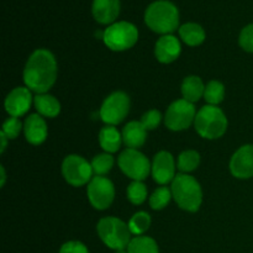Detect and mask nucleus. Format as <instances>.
<instances>
[{
  "label": "nucleus",
  "instance_id": "1",
  "mask_svg": "<svg viewBox=\"0 0 253 253\" xmlns=\"http://www.w3.org/2000/svg\"><path fill=\"white\" fill-rule=\"evenodd\" d=\"M57 62L48 49L39 48L30 56L24 69V82L30 90L44 94L57 79Z\"/></svg>",
  "mask_w": 253,
  "mask_h": 253
},
{
  "label": "nucleus",
  "instance_id": "2",
  "mask_svg": "<svg viewBox=\"0 0 253 253\" xmlns=\"http://www.w3.org/2000/svg\"><path fill=\"white\" fill-rule=\"evenodd\" d=\"M145 22L153 32L170 35L179 26L178 7L168 0L153 1L146 9Z\"/></svg>",
  "mask_w": 253,
  "mask_h": 253
},
{
  "label": "nucleus",
  "instance_id": "3",
  "mask_svg": "<svg viewBox=\"0 0 253 253\" xmlns=\"http://www.w3.org/2000/svg\"><path fill=\"white\" fill-rule=\"evenodd\" d=\"M173 199L180 209L195 212L200 209L203 203V190L199 182L194 177L185 173L175 175L170 185Z\"/></svg>",
  "mask_w": 253,
  "mask_h": 253
},
{
  "label": "nucleus",
  "instance_id": "4",
  "mask_svg": "<svg viewBox=\"0 0 253 253\" xmlns=\"http://www.w3.org/2000/svg\"><path fill=\"white\" fill-rule=\"evenodd\" d=\"M96 231L103 244L116 252L125 251L132 240L128 224L114 216L103 217L98 222Z\"/></svg>",
  "mask_w": 253,
  "mask_h": 253
},
{
  "label": "nucleus",
  "instance_id": "5",
  "mask_svg": "<svg viewBox=\"0 0 253 253\" xmlns=\"http://www.w3.org/2000/svg\"><path fill=\"white\" fill-rule=\"evenodd\" d=\"M194 126L203 138L215 140L226 132L227 118L217 106L205 105L197 113Z\"/></svg>",
  "mask_w": 253,
  "mask_h": 253
},
{
  "label": "nucleus",
  "instance_id": "6",
  "mask_svg": "<svg viewBox=\"0 0 253 253\" xmlns=\"http://www.w3.org/2000/svg\"><path fill=\"white\" fill-rule=\"evenodd\" d=\"M103 40L106 47L111 51L121 52L131 48L138 40V30L133 24L127 21H119L109 25L103 32Z\"/></svg>",
  "mask_w": 253,
  "mask_h": 253
},
{
  "label": "nucleus",
  "instance_id": "7",
  "mask_svg": "<svg viewBox=\"0 0 253 253\" xmlns=\"http://www.w3.org/2000/svg\"><path fill=\"white\" fill-rule=\"evenodd\" d=\"M93 167L85 158L78 155H69L62 163V174L68 184L82 187L93 179Z\"/></svg>",
  "mask_w": 253,
  "mask_h": 253
},
{
  "label": "nucleus",
  "instance_id": "8",
  "mask_svg": "<svg viewBox=\"0 0 253 253\" xmlns=\"http://www.w3.org/2000/svg\"><path fill=\"white\" fill-rule=\"evenodd\" d=\"M118 162L120 169L128 178L133 180H140V182L148 177L152 168L148 158L140 151L133 150V148H126L125 151H123L119 156Z\"/></svg>",
  "mask_w": 253,
  "mask_h": 253
},
{
  "label": "nucleus",
  "instance_id": "9",
  "mask_svg": "<svg viewBox=\"0 0 253 253\" xmlns=\"http://www.w3.org/2000/svg\"><path fill=\"white\" fill-rule=\"evenodd\" d=\"M197 110L193 103L185 99L173 101L167 109L165 116V124L169 130L183 131L189 127L195 121Z\"/></svg>",
  "mask_w": 253,
  "mask_h": 253
},
{
  "label": "nucleus",
  "instance_id": "10",
  "mask_svg": "<svg viewBox=\"0 0 253 253\" xmlns=\"http://www.w3.org/2000/svg\"><path fill=\"white\" fill-rule=\"evenodd\" d=\"M130 110V98L124 91H114L104 100L100 118L106 125L115 126L124 121Z\"/></svg>",
  "mask_w": 253,
  "mask_h": 253
},
{
  "label": "nucleus",
  "instance_id": "11",
  "mask_svg": "<svg viewBox=\"0 0 253 253\" xmlns=\"http://www.w3.org/2000/svg\"><path fill=\"white\" fill-rule=\"evenodd\" d=\"M88 199L91 207L96 210H106L114 202L115 198V188L113 182L103 175H95L89 182Z\"/></svg>",
  "mask_w": 253,
  "mask_h": 253
},
{
  "label": "nucleus",
  "instance_id": "12",
  "mask_svg": "<svg viewBox=\"0 0 253 253\" xmlns=\"http://www.w3.org/2000/svg\"><path fill=\"white\" fill-rule=\"evenodd\" d=\"M32 94L27 86H17L7 94L5 99V110L12 118H20L30 110Z\"/></svg>",
  "mask_w": 253,
  "mask_h": 253
},
{
  "label": "nucleus",
  "instance_id": "13",
  "mask_svg": "<svg viewBox=\"0 0 253 253\" xmlns=\"http://www.w3.org/2000/svg\"><path fill=\"white\" fill-rule=\"evenodd\" d=\"M152 177L156 183L161 185H166L173 182L175 178V163L174 158L167 151H161L153 158Z\"/></svg>",
  "mask_w": 253,
  "mask_h": 253
},
{
  "label": "nucleus",
  "instance_id": "14",
  "mask_svg": "<svg viewBox=\"0 0 253 253\" xmlns=\"http://www.w3.org/2000/svg\"><path fill=\"white\" fill-rule=\"evenodd\" d=\"M230 170L239 179H249L253 177V145L240 147L230 161Z\"/></svg>",
  "mask_w": 253,
  "mask_h": 253
},
{
  "label": "nucleus",
  "instance_id": "15",
  "mask_svg": "<svg viewBox=\"0 0 253 253\" xmlns=\"http://www.w3.org/2000/svg\"><path fill=\"white\" fill-rule=\"evenodd\" d=\"M180 52L182 46L179 40L173 35H163L156 42L155 56L161 63H172L180 56Z\"/></svg>",
  "mask_w": 253,
  "mask_h": 253
},
{
  "label": "nucleus",
  "instance_id": "16",
  "mask_svg": "<svg viewBox=\"0 0 253 253\" xmlns=\"http://www.w3.org/2000/svg\"><path fill=\"white\" fill-rule=\"evenodd\" d=\"M24 132L27 142L39 146L46 141L48 128H47L46 121L43 120V118H41L40 114H31L25 120Z\"/></svg>",
  "mask_w": 253,
  "mask_h": 253
},
{
  "label": "nucleus",
  "instance_id": "17",
  "mask_svg": "<svg viewBox=\"0 0 253 253\" xmlns=\"http://www.w3.org/2000/svg\"><path fill=\"white\" fill-rule=\"evenodd\" d=\"M91 12L95 21L99 24H114L120 14V0H94Z\"/></svg>",
  "mask_w": 253,
  "mask_h": 253
},
{
  "label": "nucleus",
  "instance_id": "18",
  "mask_svg": "<svg viewBox=\"0 0 253 253\" xmlns=\"http://www.w3.org/2000/svg\"><path fill=\"white\" fill-rule=\"evenodd\" d=\"M123 141L127 148H137L142 147L146 142L147 137V130L145 126L141 124V121H130L125 127L123 128Z\"/></svg>",
  "mask_w": 253,
  "mask_h": 253
},
{
  "label": "nucleus",
  "instance_id": "19",
  "mask_svg": "<svg viewBox=\"0 0 253 253\" xmlns=\"http://www.w3.org/2000/svg\"><path fill=\"white\" fill-rule=\"evenodd\" d=\"M123 135L115 126L106 125L99 132V143L106 153H115L120 150Z\"/></svg>",
  "mask_w": 253,
  "mask_h": 253
},
{
  "label": "nucleus",
  "instance_id": "20",
  "mask_svg": "<svg viewBox=\"0 0 253 253\" xmlns=\"http://www.w3.org/2000/svg\"><path fill=\"white\" fill-rule=\"evenodd\" d=\"M34 104L36 110L41 116L46 118H56L61 113V104L49 94H37L34 98Z\"/></svg>",
  "mask_w": 253,
  "mask_h": 253
},
{
  "label": "nucleus",
  "instance_id": "21",
  "mask_svg": "<svg viewBox=\"0 0 253 253\" xmlns=\"http://www.w3.org/2000/svg\"><path fill=\"white\" fill-rule=\"evenodd\" d=\"M205 85L202 79L197 76H189L183 81L182 83V95L183 99L189 103H197L204 96Z\"/></svg>",
  "mask_w": 253,
  "mask_h": 253
},
{
  "label": "nucleus",
  "instance_id": "22",
  "mask_svg": "<svg viewBox=\"0 0 253 253\" xmlns=\"http://www.w3.org/2000/svg\"><path fill=\"white\" fill-rule=\"evenodd\" d=\"M179 36L188 46H199L205 41V31L200 25L195 22H188L179 27Z\"/></svg>",
  "mask_w": 253,
  "mask_h": 253
},
{
  "label": "nucleus",
  "instance_id": "23",
  "mask_svg": "<svg viewBox=\"0 0 253 253\" xmlns=\"http://www.w3.org/2000/svg\"><path fill=\"white\" fill-rule=\"evenodd\" d=\"M127 253H160V249L152 237L136 236L128 244Z\"/></svg>",
  "mask_w": 253,
  "mask_h": 253
},
{
  "label": "nucleus",
  "instance_id": "24",
  "mask_svg": "<svg viewBox=\"0 0 253 253\" xmlns=\"http://www.w3.org/2000/svg\"><path fill=\"white\" fill-rule=\"evenodd\" d=\"M225 98V86L221 82L211 81L205 85L204 99L208 105L217 106Z\"/></svg>",
  "mask_w": 253,
  "mask_h": 253
},
{
  "label": "nucleus",
  "instance_id": "25",
  "mask_svg": "<svg viewBox=\"0 0 253 253\" xmlns=\"http://www.w3.org/2000/svg\"><path fill=\"white\" fill-rule=\"evenodd\" d=\"M200 163V155L194 150H187L178 157V169L188 174L198 168Z\"/></svg>",
  "mask_w": 253,
  "mask_h": 253
},
{
  "label": "nucleus",
  "instance_id": "26",
  "mask_svg": "<svg viewBox=\"0 0 253 253\" xmlns=\"http://www.w3.org/2000/svg\"><path fill=\"white\" fill-rule=\"evenodd\" d=\"M151 226V216L145 211H138L132 215L128 221V229L135 236H142Z\"/></svg>",
  "mask_w": 253,
  "mask_h": 253
},
{
  "label": "nucleus",
  "instance_id": "27",
  "mask_svg": "<svg viewBox=\"0 0 253 253\" xmlns=\"http://www.w3.org/2000/svg\"><path fill=\"white\" fill-rule=\"evenodd\" d=\"M172 192L167 187H160L150 197V207L153 210H162L169 204L172 199Z\"/></svg>",
  "mask_w": 253,
  "mask_h": 253
},
{
  "label": "nucleus",
  "instance_id": "28",
  "mask_svg": "<svg viewBox=\"0 0 253 253\" xmlns=\"http://www.w3.org/2000/svg\"><path fill=\"white\" fill-rule=\"evenodd\" d=\"M114 166V157L110 153H100L96 155L91 161V167L95 175H105L111 170Z\"/></svg>",
  "mask_w": 253,
  "mask_h": 253
},
{
  "label": "nucleus",
  "instance_id": "29",
  "mask_svg": "<svg viewBox=\"0 0 253 253\" xmlns=\"http://www.w3.org/2000/svg\"><path fill=\"white\" fill-rule=\"evenodd\" d=\"M127 199L132 204L141 205L147 199V188L140 180H133L127 188Z\"/></svg>",
  "mask_w": 253,
  "mask_h": 253
},
{
  "label": "nucleus",
  "instance_id": "30",
  "mask_svg": "<svg viewBox=\"0 0 253 253\" xmlns=\"http://www.w3.org/2000/svg\"><path fill=\"white\" fill-rule=\"evenodd\" d=\"M22 130V123L19 118H9L4 124H2L1 132L6 136L9 140H14L19 136Z\"/></svg>",
  "mask_w": 253,
  "mask_h": 253
},
{
  "label": "nucleus",
  "instance_id": "31",
  "mask_svg": "<svg viewBox=\"0 0 253 253\" xmlns=\"http://www.w3.org/2000/svg\"><path fill=\"white\" fill-rule=\"evenodd\" d=\"M161 120H162V115H161L160 111L152 109V110L143 114L142 118H141V124L145 126V128L147 131L155 130V128L160 125Z\"/></svg>",
  "mask_w": 253,
  "mask_h": 253
},
{
  "label": "nucleus",
  "instance_id": "32",
  "mask_svg": "<svg viewBox=\"0 0 253 253\" xmlns=\"http://www.w3.org/2000/svg\"><path fill=\"white\" fill-rule=\"evenodd\" d=\"M239 42L242 49L253 53V24L247 25L246 27L242 29Z\"/></svg>",
  "mask_w": 253,
  "mask_h": 253
},
{
  "label": "nucleus",
  "instance_id": "33",
  "mask_svg": "<svg viewBox=\"0 0 253 253\" xmlns=\"http://www.w3.org/2000/svg\"><path fill=\"white\" fill-rule=\"evenodd\" d=\"M59 253H90L88 247L81 241H68L62 245Z\"/></svg>",
  "mask_w": 253,
  "mask_h": 253
},
{
  "label": "nucleus",
  "instance_id": "34",
  "mask_svg": "<svg viewBox=\"0 0 253 253\" xmlns=\"http://www.w3.org/2000/svg\"><path fill=\"white\" fill-rule=\"evenodd\" d=\"M0 140H1V150H0V151H1V153H2L5 151V148H6V140H7V137L4 135V133L0 132Z\"/></svg>",
  "mask_w": 253,
  "mask_h": 253
},
{
  "label": "nucleus",
  "instance_id": "35",
  "mask_svg": "<svg viewBox=\"0 0 253 253\" xmlns=\"http://www.w3.org/2000/svg\"><path fill=\"white\" fill-rule=\"evenodd\" d=\"M0 172H1V187H4L5 184V179H6V175H5V169L4 167H0Z\"/></svg>",
  "mask_w": 253,
  "mask_h": 253
},
{
  "label": "nucleus",
  "instance_id": "36",
  "mask_svg": "<svg viewBox=\"0 0 253 253\" xmlns=\"http://www.w3.org/2000/svg\"><path fill=\"white\" fill-rule=\"evenodd\" d=\"M116 253H127V251H118Z\"/></svg>",
  "mask_w": 253,
  "mask_h": 253
}]
</instances>
